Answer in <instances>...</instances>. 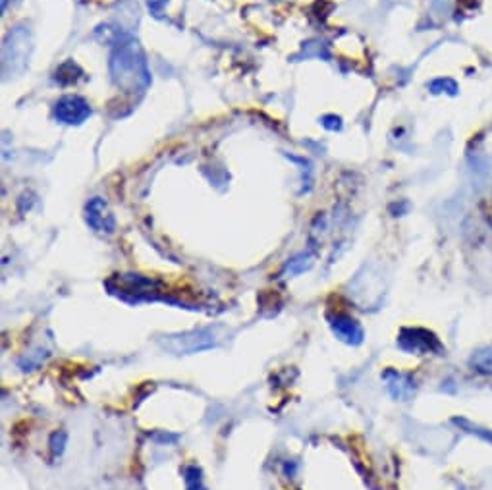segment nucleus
Instances as JSON below:
<instances>
[{"label":"nucleus","mask_w":492,"mask_h":490,"mask_svg":"<svg viewBox=\"0 0 492 490\" xmlns=\"http://www.w3.org/2000/svg\"><path fill=\"white\" fill-rule=\"evenodd\" d=\"M110 75L114 85L124 93H143L149 87L151 72L137 41L126 39L116 45L110 56Z\"/></svg>","instance_id":"1"},{"label":"nucleus","mask_w":492,"mask_h":490,"mask_svg":"<svg viewBox=\"0 0 492 490\" xmlns=\"http://www.w3.org/2000/svg\"><path fill=\"white\" fill-rule=\"evenodd\" d=\"M91 116V107L78 95H66L54 105V118L68 126H80Z\"/></svg>","instance_id":"2"},{"label":"nucleus","mask_w":492,"mask_h":490,"mask_svg":"<svg viewBox=\"0 0 492 490\" xmlns=\"http://www.w3.org/2000/svg\"><path fill=\"white\" fill-rule=\"evenodd\" d=\"M85 220L97 234H112L116 230V220H114L110 208L100 197H93L87 203L85 207Z\"/></svg>","instance_id":"3"},{"label":"nucleus","mask_w":492,"mask_h":490,"mask_svg":"<svg viewBox=\"0 0 492 490\" xmlns=\"http://www.w3.org/2000/svg\"><path fill=\"white\" fill-rule=\"evenodd\" d=\"M398 346L407 353H429L432 349H440V343L436 342V338L421 329H406L402 330V334L398 338Z\"/></svg>","instance_id":"4"},{"label":"nucleus","mask_w":492,"mask_h":490,"mask_svg":"<svg viewBox=\"0 0 492 490\" xmlns=\"http://www.w3.org/2000/svg\"><path fill=\"white\" fill-rule=\"evenodd\" d=\"M328 323H330V329L336 334V338H340L342 342L350 343V346H357V343L363 342V329L360 326V323L347 315H334L328 316Z\"/></svg>","instance_id":"5"},{"label":"nucleus","mask_w":492,"mask_h":490,"mask_svg":"<svg viewBox=\"0 0 492 490\" xmlns=\"http://www.w3.org/2000/svg\"><path fill=\"white\" fill-rule=\"evenodd\" d=\"M477 365L481 367V371L491 373L492 371V348H488L486 351H479V356H477Z\"/></svg>","instance_id":"6"},{"label":"nucleus","mask_w":492,"mask_h":490,"mask_svg":"<svg viewBox=\"0 0 492 490\" xmlns=\"http://www.w3.org/2000/svg\"><path fill=\"white\" fill-rule=\"evenodd\" d=\"M303 259H307V255L295 257V259L290 261V265H288V270H290V272H303L305 269H309L311 262H303Z\"/></svg>","instance_id":"7"}]
</instances>
